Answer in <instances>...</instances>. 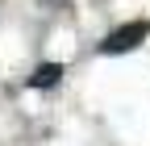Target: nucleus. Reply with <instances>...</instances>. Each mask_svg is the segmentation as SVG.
Returning <instances> with one entry per match:
<instances>
[{"instance_id": "f03ea898", "label": "nucleus", "mask_w": 150, "mask_h": 146, "mask_svg": "<svg viewBox=\"0 0 150 146\" xmlns=\"http://www.w3.org/2000/svg\"><path fill=\"white\" fill-rule=\"evenodd\" d=\"M59 75H63L59 63H42V67L29 75V88H54V84H59Z\"/></svg>"}, {"instance_id": "f257e3e1", "label": "nucleus", "mask_w": 150, "mask_h": 146, "mask_svg": "<svg viewBox=\"0 0 150 146\" xmlns=\"http://www.w3.org/2000/svg\"><path fill=\"white\" fill-rule=\"evenodd\" d=\"M146 38H150V21H129V25L112 29L108 38L100 42V54H125V50H134L138 42H146Z\"/></svg>"}]
</instances>
